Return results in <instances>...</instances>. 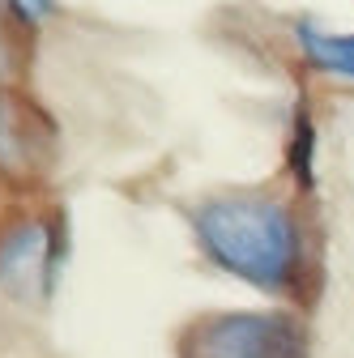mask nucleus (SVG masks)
Returning <instances> with one entry per match:
<instances>
[{
    "label": "nucleus",
    "mask_w": 354,
    "mask_h": 358,
    "mask_svg": "<svg viewBox=\"0 0 354 358\" xmlns=\"http://www.w3.org/2000/svg\"><path fill=\"white\" fill-rule=\"evenodd\" d=\"M192 248L218 273L264 299L295 303L312 278L303 213L264 188H222L184 205Z\"/></svg>",
    "instance_id": "f257e3e1"
},
{
    "label": "nucleus",
    "mask_w": 354,
    "mask_h": 358,
    "mask_svg": "<svg viewBox=\"0 0 354 358\" xmlns=\"http://www.w3.org/2000/svg\"><path fill=\"white\" fill-rule=\"evenodd\" d=\"M69 213L60 205L13 209L0 222V294L17 303H52L69 264Z\"/></svg>",
    "instance_id": "f03ea898"
},
{
    "label": "nucleus",
    "mask_w": 354,
    "mask_h": 358,
    "mask_svg": "<svg viewBox=\"0 0 354 358\" xmlns=\"http://www.w3.org/2000/svg\"><path fill=\"white\" fill-rule=\"evenodd\" d=\"M180 358H307V324L295 311H205L180 333Z\"/></svg>",
    "instance_id": "7ed1b4c3"
},
{
    "label": "nucleus",
    "mask_w": 354,
    "mask_h": 358,
    "mask_svg": "<svg viewBox=\"0 0 354 358\" xmlns=\"http://www.w3.org/2000/svg\"><path fill=\"white\" fill-rule=\"evenodd\" d=\"M60 162V128L30 90L0 85V179L26 201L48 188Z\"/></svg>",
    "instance_id": "20e7f679"
},
{
    "label": "nucleus",
    "mask_w": 354,
    "mask_h": 358,
    "mask_svg": "<svg viewBox=\"0 0 354 358\" xmlns=\"http://www.w3.org/2000/svg\"><path fill=\"white\" fill-rule=\"evenodd\" d=\"M295 38H299L303 60L312 69L354 81V34H333V30H320L316 22H299Z\"/></svg>",
    "instance_id": "39448f33"
},
{
    "label": "nucleus",
    "mask_w": 354,
    "mask_h": 358,
    "mask_svg": "<svg viewBox=\"0 0 354 358\" xmlns=\"http://www.w3.org/2000/svg\"><path fill=\"white\" fill-rule=\"evenodd\" d=\"M30 56H34V38L9 17V5H0V85L26 90Z\"/></svg>",
    "instance_id": "423d86ee"
},
{
    "label": "nucleus",
    "mask_w": 354,
    "mask_h": 358,
    "mask_svg": "<svg viewBox=\"0 0 354 358\" xmlns=\"http://www.w3.org/2000/svg\"><path fill=\"white\" fill-rule=\"evenodd\" d=\"M286 166H290L299 188H312V179H316V124H312V115H307V107L295 111L290 145H286Z\"/></svg>",
    "instance_id": "0eeeda50"
},
{
    "label": "nucleus",
    "mask_w": 354,
    "mask_h": 358,
    "mask_svg": "<svg viewBox=\"0 0 354 358\" xmlns=\"http://www.w3.org/2000/svg\"><path fill=\"white\" fill-rule=\"evenodd\" d=\"M64 9L60 5H48V0H30V5H26V0H13V5H9V17L34 38L38 30H43V22H52V17H60Z\"/></svg>",
    "instance_id": "6e6552de"
},
{
    "label": "nucleus",
    "mask_w": 354,
    "mask_h": 358,
    "mask_svg": "<svg viewBox=\"0 0 354 358\" xmlns=\"http://www.w3.org/2000/svg\"><path fill=\"white\" fill-rule=\"evenodd\" d=\"M22 205H26V196H22V192H13L5 179H0V222H5L13 209H22Z\"/></svg>",
    "instance_id": "1a4fd4ad"
}]
</instances>
